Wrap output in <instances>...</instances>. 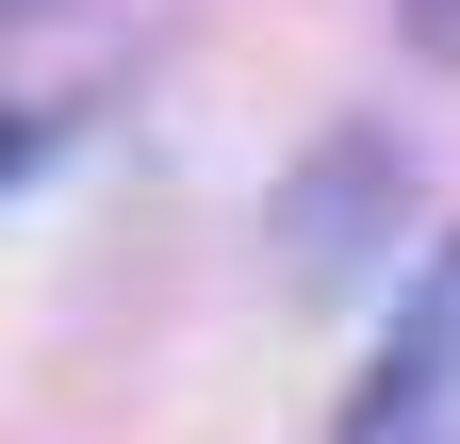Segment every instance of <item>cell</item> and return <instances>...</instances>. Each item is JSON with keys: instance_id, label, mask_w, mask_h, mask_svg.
<instances>
[{"instance_id": "cell-2", "label": "cell", "mask_w": 460, "mask_h": 444, "mask_svg": "<svg viewBox=\"0 0 460 444\" xmlns=\"http://www.w3.org/2000/svg\"><path fill=\"white\" fill-rule=\"evenodd\" d=\"M17 164H33V116H17V99H0V182H17Z\"/></svg>"}, {"instance_id": "cell-3", "label": "cell", "mask_w": 460, "mask_h": 444, "mask_svg": "<svg viewBox=\"0 0 460 444\" xmlns=\"http://www.w3.org/2000/svg\"><path fill=\"white\" fill-rule=\"evenodd\" d=\"M0 17H17V0H0Z\"/></svg>"}, {"instance_id": "cell-1", "label": "cell", "mask_w": 460, "mask_h": 444, "mask_svg": "<svg viewBox=\"0 0 460 444\" xmlns=\"http://www.w3.org/2000/svg\"><path fill=\"white\" fill-rule=\"evenodd\" d=\"M394 17H411V49H444V67H460V0H394Z\"/></svg>"}]
</instances>
